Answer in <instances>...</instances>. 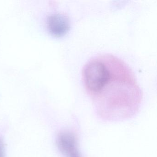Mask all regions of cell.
<instances>
[{"instance_id":"277c9868","label":"cell","mask_w":157,"mask_h":157,"mask_svg":"<svg viewBox=\"0 0 157 157\" xmlns=\"http://www.w3.org/2000/svg\"><path fill=\"white\" fill-rule=\"evenodd\" d=\"M0 157H5V146L2 138L0 137Z\"/></svg>"},{"instance_id":"3957f363","label":"cell","mask_w":157,"mask_h":157,"mask_svg":"<svg viewBox=\"0 0 157 157\" xmlns=\"http://www.w3.org/2000/svg\"><path fill=\"white\" fill-rule=\"evenodd\" d=\"M48 26L51 33L56 36H61L66 34L69 29V20L64 14H53L48 18Z\"/></svg>"},{"instance_id":"6da1fadb","label":"cell","mask_w":157,"mask_h":157,"mask_svg":"<svg viewBox=\"0 0 157 157\" xmlns=\"http://www.w3.org/2000/svg\"><path fill=\"white\" fill-rule=\"evenodd\" d=\"M82 78L101 117L119 120L138 109L141 90L132 71L120 59L109 54L94 57L83 67Z\"/></svg>"},{"instance_id":"7a4b0ae2","label":"cell","mask_w":157,"mask_h":157,"mask_svg":"<svg viewBox=\"0 0 157 157\" xmlns=\"http://www.w3.org/2000/svg\"><path fill=\"white\" fill-rule=\"evenodd\" d=\"M57 144L60 152L65 157H82L78 148L77 139L71 132H62L57 139Z\"/></svg>"}]
</instances>
